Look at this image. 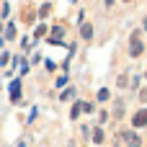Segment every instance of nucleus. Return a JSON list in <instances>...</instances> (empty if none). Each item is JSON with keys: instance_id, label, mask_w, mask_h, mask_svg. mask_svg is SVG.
<instances>
[{"instance_id": "2", "label": "nucleus", "mask_w": 147, "mask_h": 147, "mask_svg": "<svg viewBox=\"0 0 147 147\" xmlns=\"http://www.w3.org/2000/svg\"><path fill=\"white\" fill-rule=\"evenodd\" d=\"M121 140H124L129 147H140V145H142L140 134H134V132H124V134H121Z\"/></svg>"}, {"instance_id": "13", "label": "nucleus", "mask_w": 147, "mask_h": 147, "mask_svg": "<svg viewBox=\"0 0 147 147\" xmlns=\"http://www.w3.org/2000/svg\"><path fill=\"white\" fill-rule=\"evenodd\" d=\"M49 10H52V5H41V10H39V16H41V18H44V16H47V13H49Z\"/></svg>"}, {"instance_id": "3", "label": "nucleus", "mask_w": 147, "mask_h": 147, "mask_svg": "<svg viewBox=\"0 0 147 147\" xmlns=\"http://www.w3.org/2000/svg\"><path fill=\"white\" fill-rule=\"evenodd\" d=\"M132 124H134V127H147V109H142V111H137V114H134Z\"/></svg>"}, {"instance_id": "17", "label": "nucleus", "mask_w": 147, "mask_h": 147, "mask_svg": "<svg viewBox=\"0 0 147 147\" xmlns=\"http://www.w3.org/2000/svg\"><path fill=\"white\" fill-rule=\"evenodd\" d=\"M18 147H26V145H23V142H21V145H18Z\"/></svg>"}, {"instance_id": "9", "label": "nucleus", "mask_w": 147, "mask_h": 147, "mask_svg": "<svg viewBox=\"0 0 147 147\" xmlns=\"http://www.w3.org/2000/svg\"><path fill=\"white\" fill-rule=\"evenodd\" d=\"M93 142H96V145L103 142V129H96V132H93Z\"/></svg>"}, {"instance_id": "10", "label": "nucleus", "mask_w": 147, "mask_h": 147, "mask_svg": "<svg viewBox=\"0 0 147 147\" xmlns=\"http://www.w3.org/2000/svg\"><path fill=\"white\" fill-rule=\"evenodd\" d=\"M34 36H36V39H41V36H47V26H44V23H41V26H39V28H36V34H34Z\"/></svg>"}, {"instance_id": "15", "label": "nucleus", "mask_w": 147, "mask_h": 147, "mask_svg": "<svg viewBox=\"0 0 147 147\" xmlns=\"http://www.w3.org/2000/svg\"><path fill=\"white\" fill-rule=\"evenodd\" d=\"M140 98H142V101H145V103H147V88H145V90H142V93H140Z\"/></svg>"}, {"instance_id": "4", "label": "nucleus", "mask_w": 147, "mask_h": 147, "mask_svg": "<svg viewBox=\"0 0 147 147\" xmlns=\"http://www.w3.org/2000/svg\"><path fill=\"white\" fill-rule=\"evenodd\" d=\"M21 98V80H13L10 83V101H18Z\"/></svg>"}, {"instance_id": "14", "label": "nucleus", "mask_w": 147, "mask_h": 147, "mask_svg": "<svg viewBox=\"0 0 147 147\" xmlns=\"http://www.w3.org/2000/svg\"><path fill=\"white\" fill-rule=\"evenodd\" d=\"M8 59H10V54H8V52H3V57H0V65H8Z\"/></svg>"}, {"instance_id": "7", "label": "nucleus", "mask_w": 147, "mask_h": 147, "mask_svg": "<svg viewBox=\"0 0 147 147\" xmlns=\"http://www.w3.org/2000/svg\"><path fill=\"white\" fill-rule=\"evenodd\" d=\"M5 39H16V26H13V23L5 26Z\"/></svg>"}, {"instance_id": "8", "label": "nucleus", "mask_w": 147, "mask_h": 147, "mask_svg": "<svg viewBox=\"0 0 147 147\" xmlns=\"http://www.w3.org/2000/svg\"><path fill=\"white\" fill-rule=\"evenodd\" d=\"M80 114H83V103H75V106H72V111H70V116H72V119H78Z\"/></svg>"}, {"instance_id": "6", "label": "nucleus", "mask_w": 147, "mask_h": 147, "mask_svg": "<svg viewBox=\"0 0 147 147\" xmlns=\"http://www.w3.org/2000/svg\"><path fill=\"white\" fill-rule=\"evenodd\" d=\"M59 36H65V28H62V26H54V28H52V41L59 44V41H62Z\"/></svg>"}, {"instance_id": "18", "label": "nucleus", "mask_w": 147, "mask_h": 147, "mask_svg": "<svg viewBox=\"0 0 147 147\" xmlns=\"http://www.w3.org/2000/svg\"><path fill=\"white\" fill-rule=\"evenodd\" d=\"M124 3H129V0H124Z\"/></svg>"}, {"instance_id": "19", "label": "nucleus", "mask_w": 147, "mask_h": 147, "mask_svg": "<svg viewBox=\"0 0 147 147\" xmlns=\"http://www.w3.org/2000/svg\"><path fill=\"white\" fill-rule=\"evenodd\" d=\"M116 147H119V145H116Z\"/></svg>"}, {"instance_id": "16", "label": "nucleus", "mask_w": 147, "mask_h": 147, "mask_svg": "<svg viewBox=\"0 0 147 147\" xmlns=\"http://www.w3.org/2000/svg\"><path fill=\"white\" fill-rule=\"evenodd\" d=\"M142 26H145V31H147V18H145V23H142Z\"/></svg>"}, {"instance_id": "12", "label": "nucleus", "mask_w": 147, "mask_h": 147, "mask_svg": "<svg viewBox=\"0 0 147 147\" xmlns=\"http://www.w3.org/2000/svg\"><path fill=\"white\" fill-rule=\"evenodd\" d=\"M98 101H109V90H106V88L98 90Z\"/></svg>"}, {"instance_id": "1", "label": "nucleus", "mask_w": 147, "mask_h": 147, "mask_svg": "<svg viewBox=\"0 0 147 147\" xmlns=\"http://www.w3.org/2000/svg\"><path fill=\"white\" fill-rule=\"evenodd\" d=\"M140 36H142V34H140V31H134V34H132V39H129V54H132V57H140V54L145 52V47H142Z\"/></svg>"}, {"instance_id": "11", "label": "nucleus", "mask_w": 147, "mask_h": 147, "mask_svg": "<svg viewBox=\"0 0 147 147\" xmlns=\"http://www.w3.org/2000/svg\"><path fill=\"white\" fill-rule=\"evenodd\" d=\"M72 96H75V90H72V88H67V90H65V93H62V96H59V98H62V101H70V98H72Z\"/></svg>"}, {"instance_id": "5", "label": "nucleus", "mask_w": 147, "mask_h": 147, "mask_svg": "<svg viewBox=\"0 0 147 147\" xmlns=\"http://www.w3.org/2000/svg\"><path fill=\"white\" fill-rule=\"evenodd\" d=\"M80 36H83V39H90V36H93V26H90V23H80Z\"/></svg>"}]
</instances>
